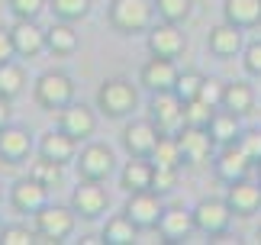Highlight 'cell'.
<instances>
[{"label": "cell", "mask_w": 261, "mask_h": 245, "mask_svg": "<svg viewBox=\"0 0 261 245\" xmlns=\"http://www.w3.org/2000/svg\"><path fill=\"white\" fill-rule=\"evenodd\" d=\"M155 19V0H110V26L123 36L148 33Z\"/></svg>", "instance_id": "obj_1"}, {"label": "cell", "mask_w": 261, "mask_h": 245, "mask_svg": "<svg viewBox=\"0 0 261 245\" xmlns=\"http://www.w3.org/2000/svg\"><path fill=\"white\" fill-rule=\"evenodd\" d=\"M136 104H139V90H136L133 81H126V78H110L97 90V110L110 119L129 116L136 110Z\"/></svg>", "instance_id": "obj_2"}, {"label": "cell", "mask_w": 261, "mask_h": 245, "mask_svg": "<svg viewBox=\"0 0 261 245\" xmlns=\"http://www.w3.org/2000/svg\"><path fill=\"white\" fill-rule=\"evenodd\" d=\"M33 94H36L39 107L48 110V113H55V110H65L74 100V81L68 78L65 71H45V75H39Z\"/></svg>", "instance_id": "obj_3"}, {"label": "cell", "mask_w": 261, "mask_h": 245, "mask_svg": "<svg viewBox=\"0 0 261 245\" xmlns=\"http://www.w3.org/2000/svg\"><path fill=\"white\" fill-rule=\"evenodd\" d=\"M74 219L77 213L71 207H58V203H45L36 213V232L42 242H65L74 232Z\"/></svg>", "instance_id": "obj_4"}, {"label": "cell", "mask_w": 261, "mask_h": 245, "mask_svg": "<svg viewBox=\"0 0 261 245\" xmlns=\"http://www.w3.org/2000/svg\"><path fill=\"white\" fill-rule=\"evenodd\" d=\"M126 216L136 223V229H158V219L165 213V203H162V193L145 187V190H133L126 200Z\"/></svg>", "instance_id": "obj_5"}, {"label": "cell", "mask_w": 261, "mask_h": 245, "mask_svg": "<svg viewBox=\"0 0 261 245\" xmlns=\"http://www.w3.org/2000/svg\"><path fill=\"white\" fill-rule=\"evenodd\" d=\"M190 216H194V229L197 232H203V236H223L236 213H232V207H229L226 200L206 197V200H200L197 207L190 210Z\"/></svg>", "instance_id": "obj_6"}, {"label": "cell", "mask_w": 261, "mask_h": 245, "mask_svg": "<svg viewBox=\"0 0 261 245\" xmlns=\"http://www.w3.org/2000/svg\"><path fill=\"white\" fill-rule=\"evenodd\" d=\"M74 165H77V178H84V181H107L110 175H113V168H116V158H113V149H110V145L90 142V145H84L81 152H77Z\"/></svg>", "instance_id": "obj_7"}, {"label": "cell", "mask_w": 261, "mask_h": 245, "mask_svg": "<svg viewBox=\"0 0 261 245\" xmlns=\"http://www.w3.org/2000/svg\"><path fill=\"white\" fill-rule=\"evenodd\" d=\"M148 119L158 126V132H174L184 126V100L174 90H155L148 100Z\"/></svg>", "instance_id": "obj_8"}, {"label": "cell", "mask_w": 261, "mask_h": 245, "mask_svg": "<svg viewBox=\"0 0 261 245\" xmlns=\"http://www.w3.org/2000/svg\"><path fill=\"white\" fill-rule=\"evenodd\" d=\"M103 181H84L74 187L71 193V210L77 213L81 219H97V216H103L107 207H110V197H107V190L100 187Z\"/></svg>", "instance_id": "obj_9"}, {"label": "cell", "mask_w": 261, "mask_h": 245, "mask_svg": "<svg viewBox=\"0 0 261 245\" xmlns=\"http://www.w3.org/2000/svg\"><path fill=\"white\" fill-rule=\"evenodd\" d=\"M158 126L152 119H133V122H126V129H123V145L129 152V158H152V152L158 145Z\"/></svg>", "instance_id": "obj_10"}, {"label": "cell", "mask_w": 261, "mask_h": 245, "mask_svg": "<svg viewBox=\"0 0 261 245\" xmlns=\"http://www.w3.org/2000/svg\"><path fill=\"white\" fill-rule=\"evenodd\" d=\"M213 168H216V178H219V181L232 184V181L248 178V171L255 168V161L248 158L242 149H239V142H229V145H223V149L216 152Z\"/></svg>", "instance_id": "obj_11"}, {"label": "cell", "mask_w": 261, "mask_h": 245, "mask_svg": "<svg viewBox=\"0 0 261 245\" xmlns=\"http://www.w3.org/2000/svg\"><path fill=\"white\" fill-rule=\"evenodd\" d=\"M45 203H48V187L42 181H36L33 175L23 178V181H16L13 190H10V207H13L16 213H26V216H29V213L36 216Z\"/></svg>", "instance_id": "obj_12"}, {"label": "cell", "mask_w": 261, "mask_h": 245, "mask_svg": "<svg viewBox=\"0 0 261 245\" xmlns=\"http://www.w3.org/2000/svg\"><path fill=\"white\" fill-rule=\"evenodd\" d=\"M177 65H174V58H162V55H152L142 65V71H139V84H142L145 90H174L177 84Z\"/></svg>", "instance_id": "obj_13"}, {"label": "cell", "mask_w": 261, "mask_h": 245, "mask_svg": "<svg viewBox=\"0 0 261 245\" xmlns=\"http://www.w3.org/2000/svg\"><path fill=\"white\" fill-rule=\"evenodd\" d=\"M58 129H65L71 139H90L97 129V113L90 110L87 104H68L65 110H58Z\"/></svg>", "instance_id": "obj_14"}, {"label": "cell", "mask_w": 261, "mask_h": 245, "mask_svg": "<svg viewBox=\"0 0 261 245\" xmlns=\"http://www.w3.org/2000/svg\"><path fill=\"white\" fill-rule=\"evenodd\" d=\"M184 48H187V39H184V33L177 29V23H168V19H162L158 26L148 29V52H152V55L177 58Z\"/></svg>", "instance_id": "obj_15"}, {"label": "cell", "mask_w": 261, "mask_h": 245, "mask_svg": "<svg viewBox=\"0 0 261 245\" xmlns=\"http://www.w3.org/2000/svg\"><path fill=\"white\" fill-rule=\"evenodd\" d=\"M177 142H180V152H184L187 165H203V161L213 158V149H216L210 129H197V126H184L177 132Z\"/></svg>", "instance_id": "obj_16"}, {"label": "cell", "mask_w": 261, "mask_h": 245, "mask_svg": "<svg viewBox=\"0 0 261 245\" xmlns=\"http://www.w3.org/2000/svg\"><path fill=\"white\" fill-rule=\"evenodd\" d=\"M29 152H33V136H29V129L7 122V126L0 129V161H7V165H23L29 158Z\"/></svg>", "instance_id": "obj_17"}, {"label": "cell", "mask_w": 261, "mask_h": 245, "mask_svg": "<svg viewBox=\"0 0 261 245\" xmlns=\"http://www.w3.org/2000/svg\"><path fill=\"white\" fill-rule=\"evenodd\" d=\"M226 203L232 207L236 216H255V213L261 210V181L252 184L248 178L242 181H232L229 184V190H226Z\"/></svg>", "instance_id": "obj_18"}, {"label": "cell", "mask_w": 261, "mask_h": 245, "mask_svg": "<svg viewBox=\"0 0 261 245\" xmlns=\"http://www.w3.org/2000/svg\"><path fill=\"white\" fill-rule=\"evenodd\" d=\"M10 36H13L16 55L23 58H36L39 52H45V29H39L36 19H16L10 26Z\"/></svg>", "instance_id": "obj_19"}, {"label": "cell", "mask_w": 261, "mask_h": 245, "mask_svg": "<svg viewBox=\"0 0 261 245\" xmlns=\"http://www.w3.org/2000/svg\"><path fill=\"white\" fill-rule=\"evenodd\" d=\"M39 155L52 158L58 165H68V161L77 158V139H71L65 129H52L39 139Z\"/></svg>", "instance_id": "obj_20"}, {"label": "cell", "mask_w": 261, "mask_h": 245, "mask_svg": "<svg viewBox=\"0 0 261 245\" xmlns=\"http://www.w3.org/2000/svg\"><path fill=\"white\" fill-rule=\"evenodd\" d=\"M206 48H210L216 58H232V55H239V52H242V29L223 19L219 26L210 29Z\"/></svg>", "instance_id": "obj_21"}, {"label": "cell", "mask_w": 261, "mask_h": 245, "mask_svg": "<svg viewBox=\"0 0 261 245\" xmlns=\"http://www.w3.org/2000/svg\"><path fill=\"white\" fill-rule=\"evenodd\" d=\"M158 232L165 242H187L194 232V216L180 207H165L162 219H158Z\"/></svg>", "instance_id": "obj_22"}, {"label": "cell", "mask_w": 261, "mask_h": 245, "mask_svg": "<svg viewBox=\"0 0 261 245\" xmlns=\"http://www.w3.org/2000/svg\"><path fill=\"white\" fill-rule=\"evenodd\" d=\"M223 16L239 29H255L261 23V0H223Z\"/></svg>", "instance_id": "obj_23"}, {"label": "cell", "mask_w": 261, "mask_h": 245, "mask_svg": "<svg viewBox=\"0 0 261 245\" xmlns=\"http://www.w3.org/2000/svg\"><path fill=\"white\" fill-rule=\"evenodd\" d=\"M77 45H81V39H77L74 26L65 23V19H58V23H52L45 29V48L52 55H74Z\"/></svg>", "instance_id": "obj_24"}, {"label": "cell", "mask_w": 261, "mask_h": 245, "mask_svg": "<svg viewBox=\"0 0 261 245\" xmlns=\"http://www.w3.org/2000/svg\"><path fill=\"white\" fill-rule=\"evenodd\" d=\"M152 175H155L152 158H133V161H126L123 175H119V187H123L126 193L145 190V187H152Z\"/></svg>", "instance_id": "obj_25"}, {"label": "cell", "mask_w": 261, "mask_h": 245, "mask_svg": "<svg viewBox=\"0 0 261 245\" xmlns=\"http://www.w3.org/2000/svg\"><path fill=\"white\" fill-rule=\"evenodd\" d=\"M239 113H232V110H216L213 119H210V136H213L216 145H229V142L239 139V132H242V126H239Z\"/></svg>", "instance_id": "obj_26"}, {"label": "cell", "mask_w": 261, "mask_h": 245, "mask_svg": "<svg viewBox=\"0 0 261 245\" xmlns=\"http://www.w3.org/2000/svg\"><path fill=\"white\" fill-rule=\"evenodd\" d=\"M223 110H232V113L245 116L255 110V90L252 84H245V81H232V84H226L223 90Z\"/></svg>", "instance_id": "obj_27"}, {"label": "cell", "mask_w": 261, "mask_h": 245, "mask_svg": "<svg viewBox=\"0 0 261 245\" xmlns=\"http://www.w3.org/2000/svg\"><path fill=\"white\" fill-rule=\"evenodd\" d=\"M23 87H26V71H23V65L13 61V58L0 61V97L13 100V97L23 94Z\"/></svg>", "instance_id": "obj_28"}, {"label": "cell", "mask_w": 261, "mask_h": 245, "mask_svg": "<svg viewBox=\"0 0 261 245\" xmlns=\"http://www.w3.org/2000/svg\"><path fill=\"white\" fill-rule=\"evenodd\" d=\"M136 223L126 216H113V219H107V226H103V232H100V242L103 245H133L136 242Z\"/></svg>", "instance_id": "obj_29"}, {"label": "cell", "mask_w": 261, "mask_h": 245, "mask_svg": "<svg viewBox=\"0 0 261 245\" xmlns=\"http://www.w3.org/2000/svg\"><path fill=\"white\" fill-rule=\"evenodd\" d=\"M180 161H184V152H180L177 136L162 132V136H158V145L152 152V165L155 168H180Z\"/></svg>", "instance_id": "obj_30"}, {"label": "cell", "mask_w": 261, "mask_h": 245, "mask_svg": "<svg viewBox=\"0 0 261 245\" xmlns=\"http://www.w3.org/2000/svg\"><path fill=\"white\" fill-rule=\"evenodd\" d=\"M48 10L65 23H77L90 13V0H48Z\"/></svg>", "instance_id": "obj_31"}, {"label": "cell", "mask_w": 261, "mask_h": 245, "mask_svg": "<svg viewBox=\"0 0 261 245\" xmlns=\"http://www.w3.org/2000/svg\"><path fill=\"white\" fill-rule=\"evenodd\" d=\"M216 113V107H210L206 100H187L184 104V126H197V129H206L210 126V119H213Z\"/></svg>", "instance_id": "obj_32"}, {"label": "cell", "mask_w": 261, "mask_h": 245, "mask_svg": "<svg viewBox=\"0 0 261 245\" xmlns=\"http://www.w3.org/2000/svg\"><path fill=\"white\" fill-rule=\"evenodd\" d=\"M62 168L65 165H58V161L39 155V161H33V168H29V175H33L36 181H42L45 187H58V184H62Z\"/></svg>", "instance_id": "obj_33"}, {"label": "cell", "mask_w": 261, "mask_h": 245, "mask_svg": "<svg viewBox=\"0 0 261 245\" xmlns=\"http://www.w3.org/2000/svg\"><path fill=\"white\" fill-rule=\"evenodd\" d=\"M190 7H194V0H155V13L168 23H184L190 16Z\"/></svg>", "instance_id": "obj_34"}, {"label": "cell", "mask_w": 261, "mask_h": 245, "mask_svg": "<svg viewBox=\"0 0 261 245\" xmlns=\"http://www.w3.org/2000/svg\"><path fill=\"white\" fill-rule=\"evenodd\" d=\"M203 78L206 75H200V71H184V75H177V84H174V94L184 100H197L200 97V87H203Z\"/></svg>", "instance_id": "obj_35"}, {"label": "cell", "mask_w": 261, "mask_h": 245, "mask_svg": "<svg viewBox=\"0 0 261 245\" xmlns=\"http://www.w3.org/2000/svg\"><path fill=\"white\" fill-rule=\"evenodd\" d=\"M236 142H239V149H242L245 155L258 165V161H261V129H242Z\"/></svg>", "instance_id": "obj_36"}, {"label": "cell", "mask_w": 261, "mask_h": 245, "mask_svg": "<svg viewBox=\"0 0 261 245\" xmlns=\"http://www.w3.org/2000/svg\"><path fill=\"white\" fill-rule=\"evenodd\" d=\"M7 7L13 10L16 19H39V13L45 10V0H7Z\"/></svg>", "instance_id": "obj_37"}, {"label": "cell", "mask_w": 261, "mask_h": 245, "mask_svg": "<svg viewBox=\"0 0 261 245\" xmlns=\"http://www.w3.org/2000/svg\"><path fill=\"white\" fill-rule=\"evenodd\" d=\"M223 90L226 84L219 78H203V87H200V100H206L210 107H223Z\"/></svg>", "instance_id": "obj_38"}, {"label": "cell", "mask_w": 261, "mask_h": 245, "mask_svg": "<svg viewBox=\"0 0 261 245\" xmlns=\"http://www.w3.org/2000/svg\"><path fill=\"white\" fill-rule=\"evenodd\" d=\"M174 187H177V168H155V175H152V190L171 193Z\"/></svg>", "instance_id": "obj_39"}, {"label": "cell", "mask_w": 261, "mask_h": 245, "mask_svg": "<svg viewBox=\"0 0 261 245\" xmlns=\"http://www.w3.org/2000/svg\"><path fill=\"white\" fill-rule=\"evenodd\" d=\"M36 232H29L26 226H4V245H33Z\"/></svg>", "instance_id": "obj_40"}, {"label": "cell", "mask_w": 261, "mask_h": 245, "mask_svg": "<svg viewBox=\"0 0 261 245\" xmlns=\"http://www.w3.org/2000/svg\"><path fill=\"white\" fill-rule=\"evenodd\" d=\"M242 61H245V71H248V75L261 78V42H252V45H245V52H242Z\"/></svg>", "instance_id": "obj_41"}, {"label": "cell", "mask_w": 261, "mask_h": 245, "mask_svg": "<svg viewBox=\"0 0 261 245\" xmlns=\"http://www.w3.org/2000/svg\"><path fill=\"white\" fill-rule=\"evenodd\" d=\"M16 55V48H13V36H10V29L7 26H0V61H7V58H13Z\"/></svg>", "instance_id": "obj_42"}, {"label": "cell", "mask_w": 261, "mask_h": 245, "mask_svg": "<svg viewBox=\"0 0 261 245\" xmlns=\"http://www.w3.org/2000/svg\"><path fill=\"white\" fill-rule=\"evenodd\" d=\"M7 122H10V100L0 97V129H4Z\"/></svg>", "instance_id": "obj_43"}, {"label": "cell", "mask_w": 261, "mask_h": 245, "mask_svg": "<svg viewBox=\"0 0 261 245\" xmlns=\"http://www.w3.org/2000/svg\"><path fill=\"white\" fill-rule=\"evenodd\" d=\"M255 168H258V181H261V161H258V165H255Z\"/></svg>", "instance_id": "obj_44"}, {"label": "cell", "mask_w": 261, "mask_h": 245, "mask_svg": "<svg viewBox=\"0 0 261 245\" xmlns=\"http://www.w3.org/2000/svg\"><path fill=\"white\" fill-rule=\"evenodd\" d=\"M0 245H4V226H0Z\"/></svg>", "instance_id": "obj_45"}, {"label": "cell", "mask_w": 261, "mask_h": 245, "mask_svg": "<svg viewBox=\"0 0 261 245\" xmlns=\"http://www.w3.org/2000/svg\"><path fill=\"white\" fill-rule=\"evenodd\" d=\"M4 4H7V0H0V10H4Z\"/></svg>", "instance_id": "obj_46"}, {"label": "cell", "mask_w": 261, "mask_h": 245, "mask_svg": "<svg viewBox=\"0 0 261 245\" xmlns=\"http://www.w3.org/2000/svg\"><path fill=\"white\" fill-rule=\"evenodd\" d=\"M258 239H261V226H258Z\"/></svg>", "instance_id": "obj_47"}]
</instances>
